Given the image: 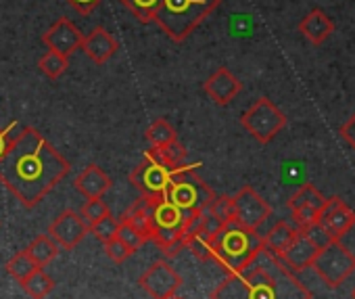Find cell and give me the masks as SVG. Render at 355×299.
Returning a JSON list of instances; mask_svg holds the SVG:
<instances>
[{
    "label": "cell",
    "mask_w": 355,
    "mask_h": 299,
    "mask_svg": "<svg viewBox=\"0 0 355 299\" xmlns=\"http://www.w3.org/2000/svg\"><path fill=\"white\" fill-rule=\"evenodd\" d=\"M69 168V162L36 128H24L0 157V182L32 210L67 176Z\"/></svg>",
    "instance_id": "obj_1"
},
{
    "label": "cell",
    "mask_w": 355,
    "mask_h": 299,
    "mask_svg": "<svg viewBox=\"0 0 355 299\" xmlns=\"http://www.w3.org/2000/svg\"><path fill=\"white\" fill-rule=\"evenodd\" d=\"M211 299H311V293L278 255L261 245L247 268L228 274L211 291Z\"/></svg>",
    "instance_id": "obj_2"
},
{
    "label": "cell",
    "mask_w": 355,
    "mask_h": 299,
    "mask_svg": "<svg viewBox=\"0 0 355 299\" xmlns=\"http://www.w3.org/2000/svg\"><path fill=\"white\" fill-rule=\"evenodd\" d=\"M211 259L220 264L228 274L247 268L261 251V237L257 230L245 228L236 222H226L211 239Z\"/></svg>",
    "instance_id": "obj_3"
},
{
    "label": "cell",
    "mask_w": 355,
    "mask_h": 299,
    "mask_svg": "<svg viewBox=\"0 0 355 299\" xmlns=\"http://www.w3.org/2000/svg\"><path fill=\"white\" fill-rule=\"evenodd\" d=\"M153 201V218H150V239L165 257H175L182 249H187V232L195 218L201 212H184L163 199Z\"/></svg>",
    "instance_id": "obj_4"
},
{
    "label": "cell",
    "mask_w": 355,
    "mask_h": 299,
    "mask_svg": "<svg viewBox=\"0 0 355 299\" xmlns=\"http://www.w3.org/2000/svg\"><path fill=\"white\" fill-rule=\"evenodd\" d=\"M220 5L222 0H161L155 22L169 40L182 42Z\"/></svg>",
    "instance_id": "obj_5"
},
{
    "label": "cell",
    "mask_w": 355,
    "mask_h": 299,
    "mask_svg": "<svg viewBox=\"0 0 355 299\" xmlns=\"http://www.w3.org/2000/svg\"><path fill=\"white\" fill-rule=\"evenodd\" d=\"M214 197H216L214 189L195 172V168H187V166L175 170L165 193V199L169 203L184 212H205L214 201Z\"/></svg>",
    "instance_id": "obj_6"
},
{
    "label": "cell",
    "mask_w": 355,
    "mask_h": 299,
    "mask_svg": "<svg viewBox=\"0 0 355 299\" xmlns=\"http://www.w3.org/2000/svg\"><path fill=\"white\" fill-rule=\"evenodd\" d=\"M311 268L328 289H338L355 272V255L340 241H330L318 251Z\"/></svg>",
    "instance_id": "obj_7"
},
{
    "label": "cell",
    "mask_w": 355,
    "mask_h": 299,
    "mask_svg": "<svg viewBox=\"0 0 355 299\" xmlns=\"http://www.w3.org/2000/svg\"><path fill=\"white\" fill-rule=\"evenodd\" d=\"M241 123L257 142L268 144L286 126V115L270 99L261 96L241 115Z\"/></svg>",
    "instance_id": "obj_8"
},
{
    "label": "cell",
    "mask_w": 355,
    "mask_h": 299,
    "mask_svg": "<svg viewBox=\"0 0 355 299\" xmlns=\"http://www.w3.org/2000/svg\"><path fill=\"white\" fill-rule=\"evenodd\" d=\"M178 170H180V168H178ZM173 174H175V170L165 168L163 164H159L146 151L144 160L132 170L130 182H132L134 189H138L140 197H144V199H163Z\"/></svg>",
    "instance_id": "obj_9"
},
{
    "label": "cell",
    "mask_w": 355,
    "mask_h": 299,
    "mask_svg": "<svg viewBox=\"0 0 355 299\" xmlns=\"http://www.w3.org/2000/svg\"><path fill=\"white\" fill-rule=\"evenodd\" d=\"M232 205H234V222L251 230H257L272 216L270 203L253 187H243L232 197Z\"/></svg>",
    "instance_id": "obj_10"
},
{
    "label": "cell",
    "mask_w": 355,
    "mask_h": 299,
    "mask_svg": "<svg viewBox=\"0 0 355 299\" xmlns=\"http://www.w3.org/2000/svg\"><path fill=\"white\" fill-rule=\"evenodd\" d=\"M138 284L153 299H169L178 293V289H180L182 276L178 274L167 262L159 259L146 268V272L138 278Z\"/></svg>",
    "instance_id": "obj_11"
},
{
    "label": "cell",
    "mask_w": 355,
    "mask_h": 299,
    "mask_svg": "<svg viewBox=\"0 0 355 299\" xmlns=\"http://www.w3.org/2000/svg\"><path fill=\"white\" fill-rule=\"evenodd\" d=\"M318 224L332 241H340L355 226V210H351L340 197H328L318 214Z\"/></svg>",
    "instance_id": "obj_12"
},
{
    "label": "cell",
    "mask_w": 355,
    "mask_h": 299,
    "mask_svg": "<svg viewBox=\"0 0 355 299\" xmlns=\"http://www.w3.org/2000/svg\"><path fill=\"white\" fill-rule=\"evenodd\" d=\"M86 234H88V226L82 220V216L73 210H65L49 226V237L65 251L76 249Z\"/></svg>",
    "instance_id": "obj_13"
},
{
    "label": "cell",
    "mask_w": 355,
    "mask_h": 299,
    "mask_svg": "<svg viewBox=\"0 0 355 299\" xmlns=\"http://www.w3.org/2000/svg\"><path fill=\"white\" fill-rule=\"evenodd\" d=\"M82 40L84 36L78 30V26L65 17L53 24V28H49L46 34L42 36V42L49 46V51L59 53L63 57H69L71 53H76L82 46Z\"/></svg>",
    "instance_id": "obj_14"
},
{
    "label": "cell",
    "mask_w": 355,
    "mask_h": 299,
    "mask_svg": "<svg viewBox=\"0 0 355 299\" xmlns=\"http://www.w3.org/2000/svg\"><path fill=\"white\" fill-rule=\"evenodd\" d=\"M203 90L207 92V96H209L216 105L226 107V105H230V103L236 99V94L243 90V84H241V80H239L228 67H220V69H216V71L205 80Z\"/></svg>",
    "instance_id": "obj_15"
},
{
    "label": "cell",
    "mask_w": 355,
    "mask_h": 299,
    "mask_svg": "<svg viewBox=\"0 0 355 299\" xmlns=\"http://www.w3.org/2000/svg\"><path fill=\"white\" fill-rule=\"evenodd\" d=\"M318 251H320V247H318L303 230H299L297 237H295V241H293V243L284 249V253L280 255V259L284 262V266H286L288 270H293V272L297 274V272H301V270H305V268H311V264H313Z\"/></svg>",
    "instance_id": "obj_16"
},
{
    "label": "cell",
    "mask_w": 355,
    "mask_h": 299,
    "mask_svg": "<svg viewBox=\"0 0 355 299\" xmlns=\"http://www.w3.org/2000/svg\"><path fill=\"white\" fill-rule=\"evenodd\" d=\"M86 57L96 63V65H103L107 63L115 53H117V40L113 38V34H109L107 30L103 28H96L92 30L84 40H82V46H80Z\"/></svg>",
    "instance_id": "obj_17"
},
{
    "label": "cell",
    "mask_w": 355,
    "mask_h": 299,
    "mask_svg": "<svg viewBox=\"0 0 355 299\" xmlns=\"http://www.w3.org/2000/svg\"><path fill=\"white\" fill-rule=\"evenodd\" d=\"M73 187L86 197V199H98L103 197L111 187V178L103 172V168H98L96 164L86 166L73 180Z\"/></svg>",
    "instance_id": "obj_18"
},
{
    "label": "cell",
    "mask_w": 355,
    "mask_h": 299,
    "mask_svg": "<svg viewBox=\"0 0 355 299\" xmlns=\"http://www.w3.org/2000/svg\"><path fill=\"white\" fill-rule=\"evenodd\" d=\"M299 32L311 44H322L328 36L334 34V22L322 9H313L299 22Z\"/></svg>",
    "instance_id": "obj_19"
},
{
    "label": "cell",
    "mask_w": 355,
    "mask_h": 299,
    "mask_svg": "<svg viewBox=\"0 0 355 299\" xmlns=\"http://www.w3.org/2000/svg\"><path fill=\"white\" fill-rule=\"evenodd\" d=\"M297 232H299V228L295 224H288L286 220H280L261 237V245H263V249H268L270 253L280 257L284 253V249L295 241Z\"/></svg>",
    "instance_id": "obj_20"
},
{
    "label": "cell",
    "mask_w": 355,
    "mask_h": 299,
    "mask_svg": "<svg viewBox=\"0 0 355 299\" xmlns=\"http://www.w3.org/2000/svg\"><path fill=\"white\" fill-rule=\"evenodd\" d=\"M123 220H128L146 241L150 239V218H153V201L140 197L138 201H134L128 212L121 216Z\"/></svg>",
    "instance_id": "obj_21"
},
{
    "label": "cell",
    "mask_w": 355,
    "mask_h": 299,
    "mask_svg": "<svg viewBox=\"0 0 355 299\" xmlns=\"http://www.w3.org/2000/svg\"><path fill=\"white\" fill-rule=\"evenodd\" d=\"M148 153H150L159 164H163L165 168H171V170L182 168L184 162H187V157H189L187 148H184L180 142H178V140H173V142H169V144H165V146H150V148H148Z\"/></svg>",
    "instance_id": "obj_22"
},
{
    "label": "cell",
    "mask_w": 355,
    "mask_h": 299,
    "mask_svg": "<svg viewBox=\"0 0 355 299\" xmlns=\"http://www.w3.org/2000/svg\"><path fill=\"white\" fill-rule=\"evenodd\" d=\"M28 255L34 259V264L38 266V268H44V266H49L57 255H59V251H61V247L49 237V234H40V237H36L30 245H28Z\"/></svg>",
    "instance_id": "obj_23"
},
{
    "label": "cell",
    "mask_w": 355,
    "mask_h": 299,
    "mask_svg": "<svg viewBox=\"0 0 355 299\" xmlns=\"http://www.w3.org/2000/svg\"><path fill=\"white\" fill-rule=\"evenodd\" d=\"M326 203V197L313 187V185H303L291 199H288V210L295 212V210H301V207H309V210H315L320 212Z\"/></svg>",
    "instance_id": "obj_24"
},
{
    "label": "cell",
    "mask_w": 355,
    "mask_h": 299,
    "mask_svg": "<svg viewBox=\"0 0 355 299\" xmlns=\"http://www.w3.org/2000/svg\"><path fill=\"white\" fill-rule=\"evenodd\" d=\"M21 287H24V291L32 297V299H44L53 289H55V280L42 270V268H38V270H34L24 282H19Z\"/></svg>",
    "instance_id": "obj_25"
},
{
    "label": "cell",
    "mask_w": 355,
    "mask_h": 299,
    "mask_svg": "<svg viewBox=\"0 0 355 299\" xmlns=\"http://www.w3.org/2000/svg\"><path fill=\"white\" fill-rule=\"evenodd\" d=\"M146 140L153 146H165V144L178 140V134H175V128L167 119H157L146 128Z\"/></svg>",
    "instance_id": "obj_26"
},
{
    "label": "cell",
    "mask_w": 355,
    "mask_h": 299,
    "mask_svg": "<svg viewBox=\"0 0 355 299\" xmlns=\"http://www.w3.org/2000/svg\"><path fill=\"white\" fill-rule=\"evenodd\" d=\"M123 7L130 9V13L140 22V24H150L155 22V15L159 11L161 0H119Z\"/></svg>",
    "instance_id": "obj_27"
},
{
    "label": "cell",
    "mask_w": 355,
    "mask_h": 299,
    "mask_svg": "<svg viewBox=\"0 0 355 299\" xmlns=\"http://www.w3.org/2000/svg\"><path fill=\"white\" fill-rule=\"evenodd\" d=\"M34 270H38V266L34 264V259L28 255V251H19L15 253L9 262H7V272L17 280V282H24Z\"/></svg>",
    "instance_id": "obj_28"
},
{
    "label": "cell",
    "mask_w": 355,
    "mask_h": 299,
    "mask_svg": "<svg viewBox=\"0 0 355 299\" xmlns=\"http://www.w3.org/2000/svg\"><path fill=\"white\" fill-rule=\"evenodd\" d=\"M38 67H40V71H42L46 78L57 80V78H61V76L65 74V69H67V57H63V55H59V53L49 51L46 55H42V57H40Z\"/></svg>",
    "instance_id": "obj_29"
},
{
    "label": "cell",
    "mask_w": 355,
    "mask_h": 299,
    "mask_svg": "<svg viewBox=\"0 0 355 299\" xmlns=\"http://www.w3.org/2000/svg\"><path fill=\"white\" fill-rule=\"evenodd\" d=\"M117 228H119V220L111 214H107L105 218H101L98 222H94L92 226H88V232H92L103 245L109 243L111 239L117 237Z\"/></svg>",
    "instance_id": "obj_30"
},
{
    "label": "cell",
    "mask_w": 355,
    "mask_h": 299,
    "mask_svg": "<svg viewBox=\"0 0 355 299\" xmlns=\"http://www.w3.org/2000/svg\"><path fill=\"white\" fill-rule=\"evenodd\" d=\"M207 212H209L214 218H218L222 224L234 222V205H232V197H228V195H220V197L216 195L214 201L209 203Z\"/></svg>",
    "instance_id": "obj_31"
},
{
    "label": "cell",
    "mask_w": 355,
    "mask_h": 299,
    "mask_svg": "<svg viewBox=\"0 0 355 299\" xmlns=\"http://www.w3.org/2000/svg\"><path fill=\"white\" fill-rule=\"evenodd\" d=\"M107 214H111V212H109V205L103 201V197H98V199H88V201L82 205V210H80V216H82V220L86 222V226H92L94 222H98V220L105 218Z\"/></svg>",
    "instance_id": "obj_32"
},
{
    "label": "cell",
    "mask_w": 355,
    "mask_h": 299,
    "mask_svg": "<svg viewBox=\"0 0 355 299\" xmlns=\"http://www.w3.org/2000/svg\"><path fill=\"white\" fill-rule=\"evenodd\" d=\"M117 239H119V241H123V243H125V245H128L132 251L140 249V247L146 243V239H144V237H142V234H140V232H138V230H136V228H134L130 222H128V220H123V218L119 220Z\"/></svg>",
    "instance_id": "obj_33"
},
{
    "label": "cell",
    "mask_w": 355,
    "mask_h": 299,
    "mask_svg": "<svg viewBox=\"0 0 355 299\" xmlns=\"http://www.w3.org/2000/svg\"><path fill=\"white\" fill-rule=\"evenodd\" d=\"M105 253H107L115 264H123L134 251H132L123 241H119V239L115 237V239H111L109 243H105Z\"/></svg>",
    "instance_id": "obj_34"
},
{
    "label": "cell",
    "mask_w": 355,
    "mask_h": 299,
    "mask_svg": "<svg viewBox=\"0 0 355 299\" xmlns=\"http://www.w3.org/2000/svg\"><path fill=\"white\" fill-rule=\"evenodd\" d=\"M301 230H303V232H305V234H307V237H309V239H311L320 249L332 241V239L328 237V232H326L318 222H313V224H309V226H305V228H301Z\"/></svg>",
    "instance_id": "obj_35"
},
{
    "label": "cell",
    "mask_w": 355,
    "mask_h": 299,
    "mask_svg": "<svg viewBox=\"0 0 355 299\" xmlns=\"http://www.w3.org/2000/svg\"><path fill=\"white\" fill-rule=\"evenodd\" d=\"M15 128H17V121H11L9 126H0V157L5 155V151L9 148V144H11V138L15 136L13 132H15Z\"/></svg>",
    "instance_id": "obj_36"
},
{
    "label": "cell",
    "mask_w": 355,
    "mask_h": 299,
    "mask_svg": "<svg viewBox=\"0 0 355 299\" xmlns=\"http://www.w3.org/2000/svg\"><path fill=\"white\" fill-rule=\"evenodd\" d=\"M67 3L78 11V13H82V15H88V13H92L96 7H98V3L101 0H67Z\"/></svg>",
    "instance_id": "obj_37"
},
{
    "label": "cell",
    "mask_w": 355,
    "mask_h": 299,
    "mask_svg": "<svg viewBox=\"0 0 355 299\" xmlns=\"http://www.w3.org/2000/svg\"><path fill=\"white\" fill-rule=\"evenodd\" d=\"M340 138H343L345 142H349V144L353 146V151H355V113H353V117L340 128Z\"/></svg>",
    "instance_id": "obj_38"
},
{
    "label": "cell",
    "mask_w": 355,
    "mask_h": 299,
    "mask_svg": "<svg viewBox=\"0 0 355 299\" xmlns=\"http://www.w3.org/2000/svg\"><path fill=\"white\" fill-rule=\"evenodd\" d=\"M351 297L355 299V287H353V291H351Z\"/></svg>",
    "instance_id": "obj_39"
},
{
    "label": "cell",
    "mask_w": 355,
    "mask_h": 299,
    "mask_svg": "<svg viewBox=\"0 0 355 299\" xmlns=\"http://www.w3.org/2000/svg\"><path fill=\"white\" fill-rule=\"evenodd\" d=\"M169 299H180V297H175V295H173V297H169Z\"/></svg>",
    "instance_id": "obj_40"
}]
</instances>
